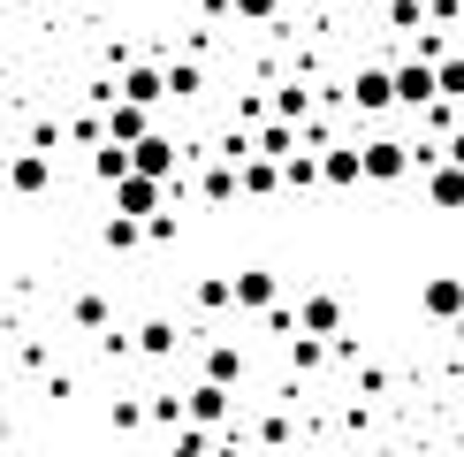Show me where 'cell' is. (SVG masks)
Instances as JSON below:
<instances>
[{"instance_id":"cell-21","label":"cell","mask_w":464,"mask_h":457,"mask_svg":"<svg viewBox=\"0 0 464 457\" xmlns=\"http://www.w3.org/2000/svg\"><path fill=\"white\" fill-rule=\"evenodd\" d=\"M198 84H206V69H198V62H168V100H190Z\"/></svg>"},{"instance_id":"cell-7","label":"cell","mask_w":464,"mask_h":457,"mask_svg":"<svg viewBox=\"0 0 464 457\" xmlns=\"http://www.w3.org/2000/svg\"><path fill=\"white\" fill-rule=\"evenodd\" d=\"M320 183H335V190L365 183V145H327L320 152Z\"/></svg>"},{"instance_id":"cell-9","label":"cell","mask_w":464,"mask_h":457,"mask_svg":"<svg viewBox=\"0 0 464 457\" xmlns=\"http://www.w3.org/2000/svg\"><path fill=\"white\" fill-rule=\"evenodd\" d=\"M183 412L198 419V427H221V419H228V381H214V374H206L198 389L183 396Z\"/></svg>"},{"instance_id":"cell-15","label":"cell","mask_w":464,"mask_h":457,"mask_svg":"<svg viewBox=\"0 0 464 457\" xmlns=\"http://www.w3.org/2000/svg\"><path fill=\"white\" fill-rule=\"evenodd\" d=\"M92 176H100V183L130 176V145H122V138H100V145H92Z\"/></svg>"},{"instance_id":"cell-18","label":"cell","mask_w":464,"mask_h":457,"mask_svg":"<svg viewBox=\"0 0 464 457\" xmlns=\"http://www.w3.org/2000/svg\"><path fill=\"white\" fill-rule=\"evenodd\" d=\"M206 374L237 389V381H244V351H237V343H214V351H206Z\"/></svg>"},{"instance_id":"cell-3","label":"cell","mask_w":464,"mask_h":457,"mask_svg":"<svg viewBox=\"0 0 464 457\" xmlns=\"http://www.w3.org/2000/svg\"><path fill=\"white\" fill-rule=\"evenodd\" d=\"M411 160H419V152L403 145V138H373V145H365V183H396V176H411Z\"/></svg>"},{"instance_id":"cell-26","label":"cell","mask_w":464,"mask_h":457,"mask_svg":"<svg viewBox=\"0 0 464 457\" xmlns=\"http://www.w3.org/2000/svg\"><path fill=\"white\" fill-rule=\"evenodd\" d=\"M206 442H214V434H206L198 419H190V427H176V457H206Z\"/></svg>"},{"instance_id":"cell-23","label":"cell","mask_w":464,"mask_h":457,"mask_svg":"<svg viewBox=\"0 0 464 457\" xmlns=\"http://www.w3.org/2000/svg\"><path fill=\"white\" fill-rule=\"evenodd\" d=\"M275 114H289V122H304V114H313V92H304V84H282V92H275Z\"/></svg>"},{"instance_id":"cell-19","label":"cell","mask_w":464,"mask_h":457,"mask_svg":"<svg viewBox=\"0 0 464 457\" xmlns=\"http://www.w3.org/2000/svg\"><path fill=\"white\" fill-rule=\"evenodd\" d=\"M259 152H275V160H289V152H297V122H289V114H275V122L259 130Z\"/></svg>"},{"instance_id":"cell-20","label":"cell","mask_w":464,"mask_h":457,"mask_svg":"<svg viewBox=\"0 0 464 457\" xmlns=\"http://www.w3.org/2000/svg\"><path fill=\"white\" fill-rule=\"evenodd\" d=\"M138 351H145V358H168V351H176V320H145V328H138Z\"/></svg>"},{"instance_id":"cell-25","label":"cell","mask_w":464,"mask_h":457,"mask_svg":"<svg viewBox=\"0 0 464 457\" xmlns=\"http://www.w3.org/2000/svg\"><path fill=\"white\" fill-rule=\"evenodd\" d=\"M76 328H107V297H100V290L76 297Z\"/></svg>"},{"instance_id":"cell-8","label":"cell","mask_w":464,"mask_h":457,"mask_svg":"<svg viewBox=\"0 0 464 457\" xmlns=\"http://www.w3.org/2000/svg\"><path fill=\"white\" fill-rule=\"evenodd\" d=\"M46 183H53V160H46V152H15V160H8V190H15V199H38Z\"/></svg>"},{"instance_id":"cell-5","label":"cell","mask_w":464,"mask_h":457,"mask_svg":"<svg viewBox=\"0 0 464 457\" xmlns=\"http://www.w3.org/2000/svg\"><path fill=\"white\" fill-rule=\"evenodd\" d=\"M145 130H152V107H145V100H122V92H107V138L138 145Z\"/></svg>"},{"instance_id":"cell-10","label":"cell","mask_w":464,"mask_h":457,"mask_svg":"<svg viewBox=\"0 0 464 457\" xmlns=\"http://www.w3.org/2000/svg\"><path fill=\"white\" fill-rule=\"evenodd\" d=\"M114 92H122V100H145V107H160V100H168V69H152V62H130Z\"/></svg>"},{"instance_id":"cell-14","label":"cell","mask_w":464,"mask_h":457,"mask_svg":"<svg viewBox=\"0 0 464 457\" xmlns=\"http://www.w3.org/2000/svg\"><path fill=\"white\" fill-rule=\"evenodd\" d=\"M237 305L244 313H266V305H275V275H266V267H244L237 275Z\"/></svg>"},{"instance_id":"cell-6","label":"cell","mask_w":464,"mask_h":457,"mask_svg":"<svg viewBox=\"0 0 464 457\" xmlns=\"http://www.w3.org/2000/svg\"><path fill=\"white\" fill-rule=\"evenodd\" d=\"M351 100H358V114H389L396 107V69H358Z\"/></svg>"},{"instance_id":"cell-29","label":"cell","mask_w":464,"mask_h":457,"mask_svg":"<svg viewBox=\"0 0 464 457\" xmlns=\"http://www.w3.org/2000/svg\"><path fill=\"white\" fill-rule=\"evenodd\" d=\"M176 228H183L176 214H145V237H152V244H176Z\"/></svg>"},{"instance_id":"cell-17","label":"cell","mask_w":464,"mask_h":457,"mask_svg":"<svg viewBox=\"0 0 464 457\" xmlns=\"http://www.w3.org/2000/svg\"><path fill=\"white\" fill-rule=\"evenodd\" d=\"M282 183H289V190H313V183H320V152H304V145H297V152L282 160Z\"/></svg>"},{"instance_id":"cell-27","label":"cell","mask_w":464,"mask_h":457,"mask_svg":"<svg viewBox=\"0 0 464 457\" xmlns=\"http://www.w3.org/2000/svg\"><path fill=\"white\" fill-rule=\"evenodd\" d=\"M228 8H237L244 24H275V15H282V0H228Z\"/></svg>"},{"instance_id":"cell-16","label":"cell","mask_w":464,"mask_h":457,"mask_svg":"<svg viewBox=\"0 0 464 457\" xmlns=\"http://www.w3.org/2000/svg\"><path fill=\"white\" fill-rule=\"evenodd\" d=\"M100 237H107V252H138V244H145V221H138V214H114Z\"/></svg>"},{"instance_id":"cell-12","label":"cell","mask_w":464,"mask_h":457,"mask_svg":"<svg viewBox=\"0 0 464 457\" xmlns=\"http://www.w3.org/2000/svg\"><path fill=\"white\" fill-rule=\"evenodd\" d=\"M419 305H427V320H457V313H464V282H457V275H434Z\"/></svg>"},{"instance_id":"cell-4","label":"cell","mask_w":464,"mask_h":457,"mask_svg":"<svg viewBox=\"0 0 464 457\" xmlns=\"http://www.w3.org/2000/svg\"><path fill=\"white\" fill-rule=\"evenodd\" d=\"M441 100V76H434V62L419 53V62H403L396 69V107H434Z\"/></svg>"},{"instance_id":"cell-11","label":"cell","mask_w":464,"mask_h":457,"mask_svg":"<svg viewBox=\"0 0 464 457\" xmlns=\"http://www.w3.org/2000/svg\"><path fill=\"white\" fill-rule=\"evenodd\" d=\"M130 168H145V176H176V138H160V130H145V138L130 145Z\"/></svg>"},{"instance_id":"cell-1","label":"cell","mask_w":464,"mask_h":457,"mask_svg":"<svg viewBox=\"0 0 464 457\" xmlns=\"http://www.w3.org/2000/svg\"><path fill=\"white\" fill-rule=\"evenodd\" d=\"M160 199H168V176H145V168H130V176H114V214H160Z\"/></svg>"},{"instance_id":"cell-13","label":"cell","mask_w":464,"mask_h":457,"mask_svg":"<svg viewBox=\"0 0 464 457\" xmlns=\"http://www.w3.org/2000/svg\"><path fill=\"white\" fill-rule=\"evenodd\" d=\"M297 328L335 335V328H343V297H327V290H320V297H304V305H297Z\"/></svg>"},{"instance_id":"cell-2","label":"cell","mask_w":464,"mask_h":457,"mask_svg":"<svg viewBox=\"0 0 464 457\" xmlns=\"http://www.w3.org/2000/svg\"><path fill=\"white\" fill-rule=\"evenodd\" d=\"M427 206H441V214H464V160H427Z\"/></svg>"},{"instance_id":"cell-24","label":"cell","mask_w":464,"mask_h":457,"mask_svg":"<svg viewBox=\"0 0 464 457\" xmlns=\"http://www.w3.org/2000/svg\"><path fill=\"white\" fill-rule=\"evenodd\" d=\"M427 15H434L427 0H389V24H396V31H419V24H427Z\"/></svg>"},{"instance_id":"cell-28","label":"cell","mask_w":464,"mask_h":457,"mask_svg":"<svg viewBox=\"0 0 464 457\" xmlns=\"http://www.w3.org/2000/svg\"><path fill=\"white\" fill-rule=\"evenodd\" d=\"M152 419H160V427H183L190 412H183V396H152Z\"/></svg>"},{"instance_id":"cell-30","label":"cell","mask_w":464,"mask_h":457,"mask_svg":"<svg viewBox=\"0 0 464 457\" xmlns=\"http://www.w3.org/2000/svg\"><path fill=\"white\" fill-rule=\"evenodd\" d=\"M441 152H450V160H464V130H450V138H441Z\"/></svg>"},{"instance_id":"cell-22","label":"cell","mask_w":464,"mask_h":457,"mask_svg":"<svg viewBox=\"0 0 464 457\" xmlns=\"http://www.w3.org/2000/svg\"><path fill=\"white\" fill-rule=\"evenodd\" d=\"M434 76H441V100H464V53H434Z\"/></svg>"}]
</instances>
